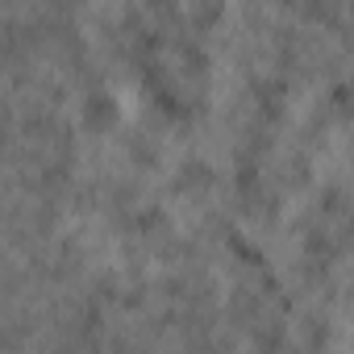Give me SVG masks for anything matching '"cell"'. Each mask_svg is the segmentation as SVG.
<instances>
[{"instance_id": "cell-1", "label": "cell", "mask_w": 354, "mask_h": 354, "mask_svg": "<svg viewBox=\"0 0 354 354\" xmlns=\"http://www.w3.org/2000/svg\"><path fill=\"white\" fill-rule=\"evenodd\" d=\"M354 75V34L313 9L304 13L292 34H288V71L283 84H308V88H325V92H346Z\"/></svg>"}, {"instance_id": "cell-2", "label": "cell", "mask_w": 354, "mask_h": 354, "mask_svg": "<svg viewBox=\"0 0 354 354\" xmlns=\"http://www.w3.org/2000/svg\"><path fill=\"white\" fill-rule=\"evenodd\" d=\"M346 96H350V100H354V75H350V88H346Z\"/></svg>"}]
</instances>
